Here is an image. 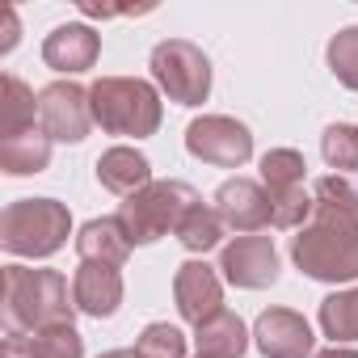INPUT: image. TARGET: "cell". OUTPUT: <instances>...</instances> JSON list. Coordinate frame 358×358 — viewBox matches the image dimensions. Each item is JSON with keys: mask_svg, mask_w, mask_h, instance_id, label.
<instances>
[{"mask_svg": "<svg viewBox=\"0 0 358 358\" xmlns=\"http://www.w3.org/2000/svg\"><path fill=\"white\" fill-rule=\"evenodd\" d=\"M72 299H76V312H85L93 320H110L122 308V274L114 266L80 262L72 274Z\"/></svg>", "mask_w": 358, "mask_h": 358, "instance_id": "14", "label": "cell"}, {"mask_svg": "<svg viewBox=\"0 0 358 358\" xmlns=\"http://www.w3.org/2000/svg\"><path fill=\"white\" fill-rule=\"evenodd\" d=\"M220 270L241 291H266L278 282V249L270 236H236L224 245Z\"/></svg>", "mask_w": 358, "mask_h": 358, "instance_id": "9", "label": "cell"}, {"mask_svg": "<svg viewBox=\"0 0 358 358\" xmlns=\"http://www.w3.org/2000/svg\"><path fill=\"white\" fill-rule=\"evenodd\" d=\"M89 101H93V122L106 135L148 139L160 131V118H164L160 89L139 76H101L89 85Z\"/></svg>", "mask_w": 358, "mask_h": 358, "instance_id": "3", "label": "cell"}, {"mask_svg": "<svg viewBox=\"0 0 358 358\" xmlns=\"http://www.w3.org/2000/svg\"><path fill=\"white\" fill-rule=\"evenodd\" d=\"M17 47V13L5 9V38H0V55H9Z\"/></svg>", "mask_w": 358, "mask_h": 358, "instance_id": "30", "label": "cell"}, {"mask_svg": "<svg viewBox=\"0 0 358 358\" xmlns=\"http://www.w3.org/2000/svg\"><path fill=\"white\" fill-rule=\"evenodd\" d=\"M253 345L262 358H312V324L291 308H266L253 324Z\"/></svg>", "mask_w": 358, "mask_h": 358, "instance_id": "11", "label": "cell"}, {"mask_svg": "<svg viewBox=\"0 0 358 358\" xmlns=\"http://www.w3.org/2000/svg\"><path fill=\"white\" fill-rule=\"evenodd\" d=\"M101 55V34L85 22H68V26H55L47 38H43V64L51 72H64V76H80L97 64Z\"/></svg>", "mask_w": 358, "mask_h": 358, "instance_id": "13", "label": "cell"}, {"mask_svg": "<svg viewBox=\"0 0 358 358\" xmlns=\"http://www.w3.org/2000/svg\"><path fill=\"white\" fill-rule=\"evenodd\" d=\"M135 350L143 358H186V333L177 329V324H169V320H152L139 333Z\"/></svg>", "mask_w": 358, "mask_h": 358, "instance_id": "27", "label": "cell"}, {"mask_svg": "<svg viewBox=\"0 0 358 358\" xmlns=\"http://www.w3.org/2000/svg\"><path fill=\"white\" fill-rule=\"evenodd\" d=\"M291 262L312 282H358V220L316 207L291 236Z\"/></svg>", "mask_w": 358, "mask_h": 358, "instance_id": "1", "label": "cell"}, {"mask_svg": "<svg viewBox=\"0 0 358 358\" xmlns=\"http://www.w3.org/2000/svg\"><path fill=\"white\" fill-rule=\"evenodd\" d=\"M249 329L236 312H215L211 320L194 324V345H199V358H241L249 350Z\"/></svg>", "mask_w": 358, "mask_h": 358, "instance_id": "17", "label": "cell"}, {"mask_svg": "<svg viewBox=\"0 0 358 358\" xmlns=\"http://www.w3.org/2000/svg\"><path fill=\"white\" fill-rule=\"evenodd\" d=\"M308 177V160L295 148H270L262 156V186L266 194H282V190H299Z\"/></svg>", "mask_w": 358, "mask_h": 358, "instance_id": "22", "label": "cell"}, {"mask_svg": "<svg viewBox=\"0 0 358 358\" xmlns=\"http://www.w3.org/2000/svg\"><path fill=\"white\" fill-rule=\"evenodd\" d=\"M312 358H358V350H350V345H329V350H320V354H312Z\"/></svg>", "mask_w": 358, "mask_h": 358, "instance_id": "31", "label": "cell"}, {"mask_svg": "<svg viewBox=\"0 0 358 358\" xmlns=\"http://www.w3.org/2000/svg\"><path fill=\"white\" fill-rule=\"evenodd\" d=\"M0 358H38V354H34V345H30V333H5Z\"/></svg>", "mask_w": 358, "mask_h": 358, "instance_id": "29", "label": "cell"}, {"mask_svg": "<svg viewBox=\"0 0 358 358\" xmlns=\"http://www.w3.org/2000/svg\"><path fill=\"white\" fill-rule=\"evenodd\" d=\"M224 232H228V224H224V215L215 211V203H194V207L186 211V220L177 224L173 236L182 241L190 253H211V249H220Z\"/></svg>", "mask_w": 358, "mask_h": 358, "instance_id": "20", "label": "cell"}, {"mask_svg": "<svg viewBox=\"0 0 358 358\" xmlns=\"http://www.w3.org/2000/svg\"><path fill=\"white\" fill-rule=\"evenodd\" d=\"M72 316H76V299L59 270L5 266V295H0L5 333H38L51 324H72Z\"/></svg>", "mask_w": 358, "mask_h": 358, "instance_id": "2", "label": "cell"}, {"mask_svg": "<svg viewBox=\"0 0 358 358\" xmlns=\"http://www.w3.org/2000/svg\"><path fill=\"white\" fill-rule=\"evenodd\" d=\"M324 59H329V72H333L345 89H354V93H358V26L337 30V34L329 38Z\"/></svg>", "mask_w": 358, "mask_h": 358, "instance_id": "25", "label": "cell"}, {"mask_svg": "<svg viewBox=\"0 0 358 358\" xmlns=\"http://www.w3.org/2000/svg\"><path fill=\"white\" fill-rule=\"evenodd\" d=\"M97 358H143L139 350H106V354H97Z\"/></svg>", "mask_w": 358, "mask_h": 358, "instance_id": "32", "label": "cell"}, {"mask_svg": "<svg viewBox=\"0 0 358 358\" xmlns=\"http://www.w3.org/2000/svg\"><path fill=\"white\" fill-rule=\"evenodd\" d=\"M47 164H51V139L43 127L13 135V139H0V169L9 177H30V173H43Z\"/></svg>", "mask_w": 358, "mask_h": 358, "instance_id": "18", "label": "cell"}, {"mask_svg": "<svg viewBox=\"0 0 358 358\" xmlns=\"http://www.w3.org/2000/svg\"><path fill=\"white\" fill-rule=\"evenodd\" d=\"M38 127L51 143H80L93 127V101L89 89L76 80H55L38 93Z\"/></svg>", "mask_w": 358, "mask_h": 358, "instance_id": "8", "label": "cell"}, {"mask_svg": "<svg viewBox=\"0 0 358 358\" xmlns=\"http://www.w3.org/2000/svg\"><path fill=\"white\" fill-rule=\"evenodd\" d=\"M312 199H316V207H329V211H341V215L358 220V177L329 173L312 186Z\"/></svg>", "mask_w": 358, "mask_h": 358, "instance_id": "26", "label": "cell"}, {"mask_svg": "<svg viewBox=\"0 0 358 358\" xmlns=\"http://www.w3.org/2000/svg\"><path fill=\"white\" fill-rule=\"evenodd\" d=\"M97 182L118 194V199H131L139 194L143 186H152V160L139 152V148H127V143H114L97 156Z\"/></svg>", "mask_w": 358, "mask_h": 358, "instance_id": "15", "label": "cell"}, {"mask_svg": "<svg viewBox=\"0 0 358 358\" xmlns=\"http://www.w3.org/2000/svg\"><path fill=\"white\" fill-rule=\"evenodd\" d=\"M72 236V215L59 199H17L0 215V249L13 257H55Z\"/></svg>", "mask_w": 358, "mask_h": 358, "instance_id": "4", "label": "cell"}, {"mask_svg": "<svg viewBox=\"0 0 358 358\" xmlns=\"http://www.w3.org/2000/svg\"><path fill=\"white\" fill-rule=\"evenodd\" d=\"M30 345L38 358H85V337L76 333V324H51L30 333Z\"/></svg>", "mask_w": 358, "mask_h": 358, "instance_id": "28", "label": "cell"}, {"mask_svg": "<svg viewBox=\"0 0 358 358\" xmlns=\"http://www.w3.org/2000/svg\"><path fill=\"white\" fill-rule=\"evenodd\" d=\"M34 122H38V97H34V89H30L22 76L5 72V97H0V135H5V139L26 135V131H34Z\"/></svg>", "mask_w": 358, "mask_h": 358, "instance_id": "19", "label": "cell"}, {"mask_svg": "<svg viewBox=\"0 0 358 358\" xmlns=\"http://www.w3.org/2000/svg\"><path fill=\"white\" fill-rule=\"evenodd\" d=\"M186 152L194 160L220 164V169H241L253 160V131L241 118L228 114H203L186 127Z\"/></svg>", "mask_w": 358, "mask_h": 358, "instance_id": "7", "label": "cell"}, {"mask_svg": "<svg viewBox=\"0 0 358 358\" xmlns=\"http://www.w3.org/2000/svg\"><path fill=\"white\" fill-rule=\"evenodd\" d=\"M215 211L224 215V224L232 232H245V236H257L262 228H270V194L262 182L253 177H228V182L215 190Z\"/></svg>", "mask_w": 358, "mask_h": 358, "instance_id": "12", "label": "cell"}, {"mask_svg": "<svg viewBox=\"0 0 358 358\" xmlns=\"http://www.w3.org/2000/svg\"><path fill=\"white\" fill-rule=\"evenodd\" d=\"M173 299H177L182 320L203 324L215 312H224V282H220V274L207 262L190 257V262L177 266V274H173Z\"/></svg>", "mask_w": 358, "mask_h": 358, "instance_id": "10", "label": "cell"}, {"mask_svg": "<svg viewBox=\"0 0 358 358\" xmlns=\"http://www.w3.org/2000/svg\"><path fill=\"white\" fill-rule=\"evenodd\" d=\"M320 329L324 337H333V345H350L358 341V287L350 291H333L324 303H320Z\"/></svg>", "mask_w": 358, "mask_h": 358, "instance_id": "21", "label": "cell"}, {"mask_svg": "<svg viewBox=\"0 0 358 358\" xmlns=\"http://www.w3.org/2000/svg\"><path fill=\"white\" fill-rule=\"evenodd\" d=\"M194 203H203V199H199V190L186 186V182H152V186H143L139 194L122 199L118 224L127 228L131 245H156L160 236L177 232V224L186 220V211H190Z\"/></svg>", "mask_w": 358, "mask_h": 358, "instance_id": "5", "label": "cell"}, {"mask_svg": "<svg viewBox=\"0 0 358 358\" xmlns=\"http://www.w3.org/2000/svg\"><path fill=\"white\" fill-rule=\"evenodd\" d=\"M316 211V199L299 186V190H282V194H270V228H282V232H299Z\"/></svg>", "mask_w": 358, "mask_h": 358, "instance_id": "24", "label": "cell"}, {"mask_svg": "<svg viewBox=\"0 0 358 358\" xmlns=\"http://www.w3.org/2000/svg\"><path fill=\"white\" fill-rule=\"evenodd\" d=\"M320 156L329 169H337L341 177H358V127L350 122H333L320 135Z\"/></svg>", "mask_w": 358, "mask_h": 358, "instance_id": "23", "label": "cell"}, {"mask_svg": "<svg viewBox=\"0 0 358 358\" xmlns=\"http://www.w3.org/2000/svg\"><path fill=\"white\" fill-rule=\"evenodd\" d=\"M152 80L177 106H203L211 97V59L190 38H164L152 47Z\"/></svg>", "mask_w": 358, "mask_h": 358, "instance_id": "6", "label": "cell"}, {"mask_svg": "<svg viewBox=\"0 0 358 358\" xmlns=\"http://www.w3.org/2000/svg\"><path fill=\"white\" fill-rule=\"evenodd\" d=\"M131 236L127 228L118 224V215H101V220H89L80 232H76V253L80 262H97V266H114L122 270L127 257H131Z\"/></svg>", "mask_w": 358, "mask_h": 358, "instance_id": "16", "label": "cell"}]
</instances>
